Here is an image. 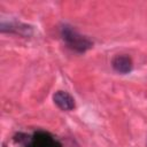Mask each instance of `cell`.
Returning a JSON list of instances; mask_svg holds the SVG:
<instances>
[{
    "label": "cell",
    "mask_w": 147,
    "mask_h": 147,
    "mask_svg": "<svg viewBox=\"0 0 147 147\" xmlns=\"http://www.w3.org/2000/svg\"><path fill=\"white\" fill-rule=\"evenodd\" d=\"M60 32H61L62 39L68 45V47H70L71 49L76 51V52L84 53L93 46V42L87 37L83 36L76 29H74L72 26H70L68 24H63L61 26Z\"/></svg>",
    "instance_id": "cell-1"
},
{
    "label": "cell",
    "mask_w": 147,
    "mask_h": 147,
    "mask_svg": "<svg viewBox=\"0 0 147 147\" xmlns=\"http://www.w3.org/2000/svg\"><path fill=\"white\" fill-rule=\"evenodd\" d=\"M26 147H62L57 140L45 132H37L29 137Z\"/></svg>",
    "instance_id": "cell-2"
},
{
    "label": "cell",
    "mask_w": 147,
    "mask_h": 147,
    "mask_svg": "<svg viewBox=\"0 0 147 147\" xmlns=\"http://www.w3.org/2000/svg\"><path fill=\"white\" fill-rule=\"evenodd\" d=\"M53 101L61 110H64V111H69L75 108L74 98L68 92H64V91L55 92L53 95Z\"/></svg>",
    "instance_id": "cell-3"
},
{
    "label": "cell",
    "mask_w": 147,
    "mask_h": 147,
    "mask_svg": "<svg viewBox=\"0 0 147 147\" xmlns=\"http://www.w3.org/2000/svg\"><path fill=\"white\" fill-rule=\"evenodd\" d=\"M111 65L114 68V70L118 74L125 75L129 74L132 70V60L130 59V56L127 55H116L113 60H111Z\"/></svg>",
    "instance_id": "cell-4"
}]
</instances>
